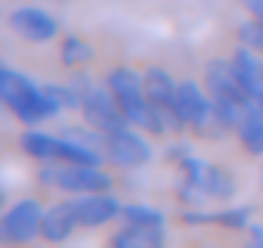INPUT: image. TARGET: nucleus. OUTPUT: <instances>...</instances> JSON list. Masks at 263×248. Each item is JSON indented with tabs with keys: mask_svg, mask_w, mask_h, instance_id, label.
I'll use <instances>...</instances> for the list:
<instances>
[{
	"mask_svg": "<svg viewBox=\"0 0 263 248\" xmlns=\"http://www.w3.org/2000/svg\"><path fill=\"white\" fill-rule=\"evenodd\" d=\"M235 134H238V143H241V149L248 155H254V158L263 155V109L260 105H251L245 112V118L238 121Z\"/></svg>",
	"mask_w": 263,
	"mask_h": 248,
	"instance_id": "f3484780",
	"label": "nucleus"
},
{
	"mask_svg": "<svg viewBox=\"0 0 263 248\" xmlns=\"http://www.w3.org/2000/svg\"><path fill=\"white\" fill-rule=\"evenodd\" d=\"M180 186H177V196L189 205V208H198L204 205L211 196L204 189V174H208V162L198 158V155H186L180 165Z\"/></svg>",
	"mask_w": 263,
	"mask_h": 248,
	"instance_id": "4468645a",
	"label": "nucleus"
},
{
	"mask_svg": "<svg viewBox=\"0 0 263 248\" xmlns=\"http://www.w3.org/2000/svg\"><path fill=\"white\" fill-rule=\"evenodd\" d=\"M41 186L84 196V192H102L111 189V174H105L99 165H71V162H47L37 171Z\"/></svg>",
	"mask_w": 263,
	"mask_h": 248,
	"instance_id": "20e7f679",
	"label": "nucleus"
},
{
	"mask_svg": "<svg viewBox=\"0 0 263 248\" xmlns=\"http://www.w3.org/2000/svg\"><path fill=\"white\" fill-rule=\"evenodd\" d=\"M164 155H167V158H171V162H177V165H180V162H183V158H186V155H192V149H189V146H186V143H171V146H167V152H164Z\"/></svg>",
	"mask_w": 263,
	"mask_h": 248,
	"instance_id": "4be33fe9",
	"label": "nucleus"
},
{
	"mask_svg": "<svg viewBox=\"0 0 263 248\" xmlns=\"http://www.w3.org/2000/svg\"><path fill=\"white\" fill-rule=\"evenodd\" d=\"M10 28L28 44H47L59 34V22L41 7H16L10 13Z\"/></svg>",
	"mask_w": 263,
	"mask_h": 248,
	"instance_id": "1a4fd4ad",
	"label": "nucleus"
},
{
	"mask_svg": "<svg viewBox=\"0 0 263 248\" xmlns=\"http://www.w3.org/2000/svg\"><path fill=\"white\" fill-rule=\"evenodd\" d=\"M238 41H241L245 47L263 53V19H254V16H251L248 22H241V25H238Z\"/></svg>",
	"mask_w": 263,
	"mask_h": 248,
	"instance_id": "412c9836",
	"label": "nucleus"
},
{
	"mask_svg": "<svg viewBox=\"0 0 263 248\" xmlns=\"http://www.w3.org/2000/svg\"><path fill=\"white\" fill-rule=\"evenodd\" d=\"M241 7H245L254 19H263V0H241Z\"/></svg>",
	"mask_w": 263,
	"mask_h": 248,
	"instance_id": "5701e85b",
	"label": "nucleus"
},
{
	"mask_svg": "<svg viewBox=\"0 0 263 248\" xmlns=\"http://www.w3.org/2000/svg\"><path fill=\"white\" fill-rule=\"evenodd\" d=\"M108 165L121 168V171H137L143 165L152 162V146L149 140L140 134V128L127 124V128H118L111 134H105V146H102Z\"/></svg>",
	"mask_w": 263,
	"mask_h": 248,
	"instance_id": "0eeeda50",
	"label": "nucleus"
},
{
	"mask_svg": "<svg viewBox=\"0 0 263 248\" xmlns=\"http://www.w3.org/2000/svg\"><path fill=\"white\" fill-rule=\"evenodd\" d=\"M251 205H235L223 211H201V208H186L183 223L186 226H226V229H251Z\"/></svg>",
	"mask_w": 263,
	"mask_h": 248,
	"instance_id": "ddd939ff",
	"label": "nucleus"
},
{
	"mask_svg": "<svg viewBox=\"0 0 263 248\" xmlns=\"http://www.w3.org/2000/svg\"><path fill=\"white\" fill-rule=\"evenodd\" d=\"M177 128H192L201 137H220L226 134L217 121V109L214 99L208 93V87H198L195 81H183L177 87Z\"/></svg>",
	"mask_w": 263,
	"mask_h": 248,
	"instance_id": "39448f33",
	"label": "nucleus"
},
{
	"mask_svg": "<svg viewBox=\"0 0 263 248\" xmlns=\"http://www.w3.org/2000/svg\"><path fill=\"white\" fill-rule=\"evenodd\" d=\"M251 239H254V245L263 248V223H251Z\"/></svg>",
	"mask_w": 263,
	"mask_h": 248,
	"instance_id": "b1692460",
	"label": "nucleus"
},
{
	"mask_svg": "<svg viewBox=\"0 0 263 248\" xmlns=\"http://www.w3.org/2000/svg\"><path fill=\"white\" fill-rule=\"evenodd\" d=\"M121 202L118 196H111V189H102V192H84L74 199V211H78V223L84 229H96V226H105L111 220L121 217Z\"/></svg>",
	"mask_w": 263,
	"mask_h": 248,
	"instance_id": "9d476101",
	"label": "nucleus"
},
{
	"mask_svg": "<svg viewBox=\"0 0 263 248\" xmlns=\"http://www.w3.org/2000/svg\"><path fill=\"white\" fill-rule=\"evenodd\" d=\"M0 99L28 128H37V124H44L62 112V102L53 96L50 87H41L37 81H31L28 75L16 72L10 65L0 68Z\"/></svg>",
	"mask_w": 263,
	"mask_h": 248,
	"instance_id": "f257e3e1",
	"label": "nucleus"
},
{
	"mask_svg": "<svg viewBox=\"0 0 263 248\" xmlns=\"http://www.w3.org/2000/svg\"><path fill=\"white\" fill-rule=\"evenodd\" d=\"M105 87L115 93V99L121 102L127 121L140 131H149V134H164L171 124L164 121V115L152 105L149 93H146V75L134 72L130 65H118L105 75Z\"/></svg>",
	"mask_w": 263,
	"mask_h": 248,
	"instance_id": "f03ea898",
	"label": "nucleus"
},
{
	"mask_svg": "<svg viewBox=\"0 0 263 248\" xmlns=\"http://www.w3.org/2000/svg\"><path fill=\"white\" fill-rule=\"evenodd\" d=\"M44 214H47V208L37 199H19L0 217V242L4 245H28L34 239H41Z\"/></svg>",
	"mask_w": 263,
	"mask_h": 248,
	"instance_id": "423d86ee",
	"label": "nucleus"
},
{
	"mask_svg": "<svg viewBox=\"0 0 263 248\" xmlns=\"http://www.w3.org/2000/svg\"><path fill=\"white\" fill-rule=\"evenodd\" d=\"M78 226H81V223H78L74 199H68V202H56V205H50L47 214H44L41 239H47V242H65V239H71V233H74Z\"/></svg>",
	"mask_w": 263,
	"mask_h": 248,
	"instance_id": "2eb2a0df",
	"label": "nucleus"
},
{
	"mask_svg": "<svg viewBox=\"0 0 263 248\" xmlns=\"http://www.w3.org/2000/svg\"><path fill=\"white\" fill-rule=\"evenodd\" d=\"M59 56H62V62L68 65V68H84L87 62H93V47L84 41V38H78V34H65L62 38V50H59Z\"/></svg>",
	"mask_w": 263,
	"mask_h": 248,
	"instance_id": "a211bd4d",
	"label": "nucleus"
},
{
	"mask_svg": "<svg viewBox=\"0 0 263 248\" xmlns=\"http://www.w3.org/2000/svg\"><path fill=\"white\" fill-rule=\"evenodd\" d=\"M177 87H180V84H174L171 72H164V68H158V65H152V68L146 72V93H149L152 105L164 115V121L171 124L174 131H180V128H177Z\"/></svg>",
	"mask_w": 263,
	"mask_h": 248,
	"instance_id": "f8f14e48",
	"label": "nucleus"
},
{
	"mask_svg": "<svg viewBox=\"0 0 263 248\" xmlns=\"http://www.w3.org/2000/svg\"><path fill=\"white\" fill-rule=\"evenodd\" d=\"M229 62H232V68H235L245 93L251 96V102L263 109V53H257V50H251V47L241 44L232 53Z\"/></svg>",
	"mask_w": 263,
	"mask_h": 248,
	"instance_id": "9b49d317",
	"label": "nucleus"
},
{
	"mask_svg": "<svg viewBox=\"0 0 263 248\" xmlns=\"http://www.w3.org/2000/svg\"><path fill=\"white\" fill-rule=\"evenodd\" d=\"M121 220H124V223H140V226H164V223H167L164 211H158V208H152V205H140V202L124 205V208H121Z\"/></svg>",
	"mask_w": 263,
	"mask_h": 248,
	"instance_id": "aec40b11",
	"label": "nucleus"
},
{
	"mask_svg": "<svg viewBox=\"0 0 263 248\" xmlns=\"http://www.w3.org/2000/svg\"><path fill=\"white\" fill-rule=\"evenodd\" d=\"M164 242H167L164 226H140V223H124L111 236L115 248H161Z\"/></svg>",
	"mask_w": 263,
	"mask_h": 248,
	"instance_id": "dca6fc26",
	"label": "nucleus"
},
{
	"mask_svg": "<svg viewBox=\"0 0 263 248\" xmlns=\"http://www.w3.org/2000/svg\"><path fill=\"white\" fill-rule=\"evenodd\" d=\"M204 87L214 99V109H217V121L223 131H235L238 121L245 118V112L254 105L251 96L245 93L232 62H223V59H211L208 68H204Z\"/></svg>",
	"mask_w": 263,
	"mask_h": 248,
	"instance_id": "7ed1b4c3",
	"label": "nucleus"
},
{
	"mask_svg": "<svg viewBox=\"0 0 263 248\" xmlns=\"http://www.w3.org/2000/svg\"><path fill=\"white\" fill-rule=\"evenodd\" d=\"M81 115L90 128H96L99 134H111L118 128H127V115L121 109V102L115 99V93L108 87H99L93 84L87 93H84V102H81Z\"/></svg>",
	"mask_w": 263,
	"mask_h": 248,
	"instance_id": "6e6552de",
	"label": "nucleus"
},
{
	"mask_svg": "<svg viewBox=\"0 0 263 248\" xmlns=\"http://www.w3.org/2000/svg\"><path fill=\"white\" fill-rule=\"evenodd\" d=\"M204 189L211 199H232L238 183L232 177V171L220 168V165H208V174H204Z\"/></svg>",
	"mask_w": 263,
	"mask_h": 248,
	"instance_id": "6ab92c4d",
	"label": "nucleus"
}]
</instances>
